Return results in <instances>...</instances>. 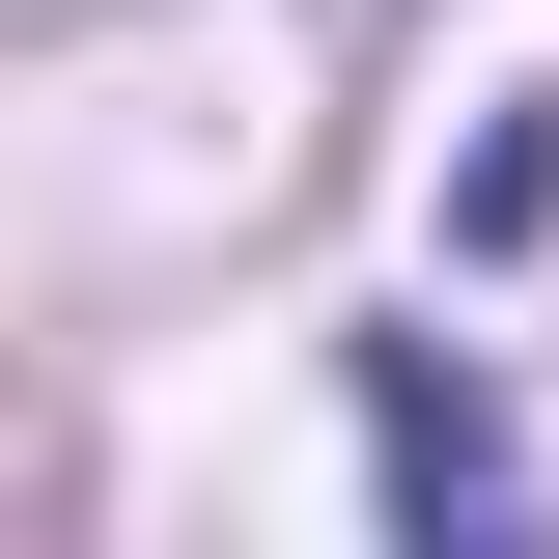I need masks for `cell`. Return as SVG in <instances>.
<instances>
[{
  "instance_id": "cell-1",
  "label": "cell",
  "mask_w": 559,
  "mask_h": 559,
  "mask_svg": "<svg viewBox=\"0 0 559 559\" xmlns=\"http://www.w3.org/2000/svg\"><path fill=\"white\" fill-rule=\"evenodd\" d=\"M364 448H392V503H419V532H476V503H503V419L448 392V364H364Z\"/></svg>"
}]
</instances>
